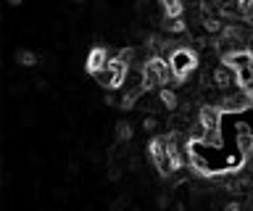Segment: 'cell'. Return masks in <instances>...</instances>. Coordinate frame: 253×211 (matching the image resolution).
Wrapping results in <instances>:
<instances>
[{
    "mask_svg": "<svg viewBox=\"0 0 253 211\" xmlns=\"http://www.w3.org/2000/svg\"><path fill=\"white\" fill-rule=\"evenodd\" d=\"M142 129H145V132H156L158 129V119H156V116H145V119H142Z\"/></svg>",
    "mask_w": 253,
    "mask_h": 211,
    "instance_id": "5bb4252c",
    "label": "cell"
},
{
    "mask_svg": "<svg viewBox=\"0 0 253 211\" xmlns=\"http://www.w3.org/2000/svg\"><path fill=\"white\" fill-rule=\"evenodd\" d=\"M164 32H169V35H185L187 32V24H185V19H166L164 16Z\"/></svg>",
    "mask_w": 253,
    "mask_h": 211,
    "instance_id": "9c48e42d",
    "label": "cell"
},
{
    "mask_svg": "<svg viewBox=\"0 0 253 211\" xmlns=\"http://www.w3.org/2000/svg\"><path fill=\"white\" fill-rule=\"evenodd\" d=\"M221 211H240V201H227Z\"/></svg>",
    "mask_w": 253,
    "mask_h": 211,
    "instance_id": "ac0fdd59",
    "label": "cell"
},
{
    "mask_svg": "<svg viewBox=\"0 0 253 211\" xmlns=\"http://www.w3.org/2000/svg\"><path fill=\"white\" fill-rule=\"evenodd\" d=\"M77 171H79V164H77V161H69V164H66V179H74Z\"/></svg>",
    "mask_w": 253,
    "mask_h": 211,
    "instance_id": "2e32d148",
    "label": "cell"
},
{
    "mask_svg": "<svg viewBox=\"0 0 253 211\" xmlns=\"http://www.w3.org/2000/svg\"><path fill=\"white\" fill-rule=\"evenodd\" d=\"M55 198H58V201H66V198H69V193L63 190V187H58V190H55Z\"/></svg>",
    "mask_w": 253,
    "mask_h": 211,
    "instance_id": "ffe728a7",
    "label": "cell"
},
{
    "mask_svg": "<svg viewBox=\"0 0 253 211\" xmlns=\"http://www.w3.org/2000/svg\"><path fill=\"white\" fill-rule=\"evenodd\" d=\"M108 61H111V58H108V50L103 48V45H95V48L87 53V61H84V64H87V72H90V74H98L100 69L108 66Z\"/></svg>",
    "mask_w": 253,
    "mask_h": 211,
    "instance_id": "5b68a950",
    "label": "cell"
},
{
    "mask_svg": "<svg viewBox=\"0 0 253 211\" xmlns=\"http://www.w3.org/2000/svg\"><path fill=\"white\" fill-rule=\"evenodd\" d=\"M158 3H161L166 19H182V13H185V3L182 0H158Z\"/></svg>",
    "mask_w": 253,
    "mask_h": 211,
    "instance_id": "8992f818",
    "label": "cell"
},
{
    "mask_svg": "<svg viewBox=\"0 0 253 211\" xmlns=\"http://www.w3.org/2000/svg\"><path fill=\"white\" fill-rule=\"evenodd\" d=\"M126 74H129V64L116 56V58L108 61L106 69H100L98 74H92V80L98 82V84H103L106 90H119V87H124Z\"/></svg>",
    "mask_w": 253,
    "mask_h": 211,
    "instance_id": "3957f363",
    "label": "cell"
},
{
    "mask_svg": "<svg viewBox=\"0 0 253 211\" xmlns=\"http://www.w3.org/2000/svg\"><path fill=\"white\" fill-rule=\"evenodd\" d=\"M203 29H206L209 35H219L221 29H224V24H221V21H219L216 16H211V13H206V16H203Z\"/></svg>",
    "mask_w": 253,
    "mask_h": 211,
    "instance_id": "8fae6325",
    "label": "cell"
},
{
    "mask_svg": "<svg viewBox=\"0 0 253 211\" xmlns=\"http://www.w3.org/2000/svg\"><path fill=\"white\" fill-rule=\"evenodd\" d=\"M13 58L19 61L21 66H27V69H32V66H37V64H40V56H37V53H32V50H24V48H19V50H16V53H13Z\"/></svg>",
    "mask_w": 253,
    "mask_h": 211,
    "instance_id": "ba28073f",
    "label": "cell"
},
{
    "mask_svg": "<svg viewBox=\"0 0 253 211\" xmlns=\"http://www.w3.org/2000/svg\"><path fill=\"white\" fill-rule=\"evenodd\" d=\"M213 87H216L219 92H227L232 84H237V80H235V72L229 69L227 64H219V66H213Z\"/></svg>",
    "mask_w": 253,
    "mask_h": 211,
    "instance_id": "277c9868",
    "label": "cell"
},
{
    "mask_svg": "<svg viewBox=\"0 0 253 211\" xmlns=\"http://www.w3.org/2000/svg\"><path fill=\"white\" fill-rule=\"evenodd\" d=\"M126 169H129V171H140V156H129V159H126Z\"/></svg>",
    "mask_w": 253,
    "mask_h": 211,
    "instance_id": "e0dca14e",
    "label": "cell"
},
{
    "mask_svg": "<svg viewBox=\"0 0 253 211\" xmlns=\"http://www.w3.org/2000/svg\"><path fill=\"white\" fill-rule=\"evenodd\" d=\"M71 3H77V5H79V3H84V0H71Z\"/></svg>",
    "mask_w": 253,
    "mask_h": 211,
    "instance_id": "7402d4cb",
    "label": "cell"
},
{
    "mask_svg": "<svg viewBox=\"0 0 253 211\" xmlns=\"http://www.w3.org/2000/svg\"><path fill=\"white\" fill-rule=\"evenodd\" d=\"M156 206L161 209V211H166V209L171 206V195H169V193H158V195H156Z\"/></svg>",
    "mask_w": 253,
    "mask_h": 211,
    "instance_id": "4fadbf2b",
    "label": "cell"
},
{
    "mask_svg": "<svg viewBox=\"0 0 253 211\" xmlns=\"http://www.w3.org/2000/svg\"><path fill=\"white\" fill-rule=\"evenodd\" d=\"M35 90L37 92H47V82L45 80H35Z\"/></svg>",
    "mask_w": 253,
    "mask_h": 211,
    "instance_id": "d6986e66",
    "label": "cell"
},
{
    "mask_svg": "<svg viewBox=\"0 0 253 211\" xmlns=\"http://www.w3.org/2000/svg\"><path fill=\"white\" fill-rule=\"evenodd\" d=\"M140 3H148V0H140Z\"/></svg>",
    "mask_w": 253,
    "mask_h": 211,
    "instance_id": "cb8c5ba5",
    "label": "cell"
},
{
    "mask_svg": "<svg viewBox=\"0 0 253 211\" xmlns=\"http://www.w3.org/2000/svg\"><path fill=\"white\" fill-rule=\"evenodd\" d=\"M224 64L235 72V80L240 87L253 84V53L251 50H232L224 56Z\"/></svg>",
    "mask_w": 253,
    "mask_h": 211,
    "instance_id": "7a4b0ae2",
    "label": "cell"
},
{
    "mask_svg": "<svg viewBox=\"0 0 253 211\" xmlns=\"http://www.w3.org/2000/svg\"><path fill=\"white\" fill-rule=\"evenodd\" d=\"M132 135H134V129H132V124H129V122H116V145L129 143Z\"/></svg>",
    "mask_w": 253,
    "mask_h": 211,
    "instance_id": "30bf717a",
    "label": "cell"
},
{
    "mask_svg": "<svg viewBox=\"0 0 253 211\" xmlns=\"http://www.w3.org/2000/svg\"><path fill=\"white\" fill-rule=\"evenodd\" d=\"M237 13H240V16H251L253 13V0H237Z\"/></svg>",
    "mask_w": 253,
    "mask_h": 211,
    "instance_id": "7c38bea8",
    "label": "cell"
},
{
    "mask_svg": "<svg viewBox=\"0 0 253 211\" xmlns=\"http://www.w3.org/2000/svg\"><path fill=\"white\" fill-rule=\"evenodd\" d=\"M8 3H11V5H21L24 0H8Z\"/></svg>",
    "mask_w": 253,
    "mask_h": 211,
    "instance_id": "44dd1931",
    "label": "cell"
},
{
    "mask_svg": "<svg viewBox=\"0 0 253 211\" xmlns=\"http://www.w3.org/2000/svg\"><path fill=\"white\" fill-rule=\"evenodd\" d=\"M169 64H171V72H174V84H185L190 77L201 69L198 53L193 48H185V45H177V48L169 53Z\"/></svg>",
    "mask_w": 253,
    "mask_h": 211,
    "instance_id": "6da1fadb",
    "label": "cell"
},
{
    "mask_svg": "<svg viewBox=\"0 0 253 211\" xmlns=\"http://www.w3.org/2000/svg\"><path fill=\"white\" fill-rule=\"evenodd\" d=\"M122 167H119V164H111L108 167V179L111 182H119V179H122V171H119Z\"/></svg>",
    "mask_w": 253,
    "mask_h": 211,
    "instance_id": "9a60e30c",
    "label": "cell"
},
{
    "mask_svg": "<svg viewBox=\"0 0 253 211\" xmlns=\"http://www.w3.org/2000/svg\"><path fill=\"white\" fill-rule=\"evenodd\" d=\"M129 211H142V209H140V206H134V209H129Z\"/></svg>",
    "mask_w": 253,
    "mask_h": 211,
    "instance_id": "603a6c76",
    "label": "cell"
},
{
    "mask_svg": "<svg viewBox=\"0 0 253 211\" xmlns=\"http://www.w3.org/2000/svg\"><path fill=\"white\" fill-rule=\"evenodd\" d=\"M158 98H161V106L166 108V111H177V108H179L177 92L169 90V87H161V90H158Z\"/></svg>",
    "mask_w": 253,
    "mask_h": 211,
    "instance_id": "52a82bcc",
    "label": "cell"
}]
</instances>
